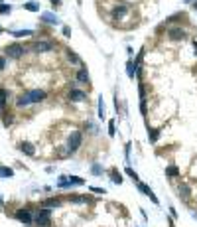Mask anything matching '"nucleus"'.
<instances>
[{
  "mask_svg": "<svg viewBox=\"0 0 197 227\" xmlns=\"http://www.w3.org/2000/svg\"><path fill=\"white\" fill-rule=\"evenodd\" d=\"M45 97H47L45 91H41V89H30V91H26L24 95L18 97V103H16V105H18V107H30V105H36V103H41Z\"/></svg>",
  "mask_w": 197,
  "mask_h": 227,
  "instance_id": "1",
  "label": "nucleus"
},
{
  "mask_svg": "<svg viewBox=\"0 0 197 227\" xmlns=\"http://www.w3.org/2000/svg\"><path fill=\"white\" fill-rule=\"evenodd\" d=\"M81 144H83V132L81 131H73L67 136V152L69 154L77 152V150L81 148Z\"/></svg>",
  "mask_w": 197,
  "mask_h": 227,
  "instance_id": "2",
  "label": "nucleus"
},
{
  "mask_svg": "<svg viewBox=\"0 0 197 227\" xmlns=\"http://www.w3.org/2000/svg\"><path fill=\"white\" fill-rule=\"evenodd\" d=\"M34 223L40 225V227H49V223H51V209H47V207L38 209V211L34 213Z\"/></svg>",
  "mask_w": 197,
  "mask_h": 227,
  "instance_id": "3",
  "label": "nucleus"
},
{
  "mask_svg": "<svg viewBox=\"0 0 197 227\" xmlns=\"http://www.w3.org/2000/svg\"><path fill=\"white\" fill-rule=\"evenodd\" d=\"M85 180L79 176H61L59 180H57V188H61V190H65V188H73V186H83Z\"/></svg>",
  "mask_w": 197,
  "mask_h": 227,
  "instance_id": "4",
  "label": "nucleus"
},
{
  "mask_svg": "<svg viewBox=\"0 0 197 227\" xmlns=\"http://www.w3.org/2000/svg\"><path fill=\"white\" fill-rule=\"evenodd\" d=\"M14 217L18 219L20 223H24V225H32V223H34V215H32V211H30V209H26V207L16 209Z\"/></svg>",
  "mask_w": 197,
  "mask_h": 227,
  "instance_id": "5",
  "label": "nucleus"
},
{
  "mask_svg": "<svg viewBox=\"0 0 197 227\" xmlns=\"http://www.w3.org/2000/svg\"><path fill=\"white\" fill-rule=\"evenodd\" d=\"M6 53H8V57H12V59H18V57H22L24 53H26V47L22 44H10L6 47Z\"/></svg>",
  "mask_w": 197,
  "mask_h": 227,
  "instance_id": "6",
  "label": "nucleus"
},
{
  "mask_svg": "<svg viewBox=\"0 0 197 227\" xmlns=\"http://www.w3.org/2000/svg\"><path fill=\"white\" fill-rule=\"evenodd\" d=\"M53 42H34L32 44V51L34 53H47V51H51L53 50Z\"/></svg>",
  "mask_w": 197,
  "mask_h": 227,
  "instance_id": "7",
  "label": "nucleus"
},
{
  "mask_svg": "<svg viewBox=\"0 0 197 227\" xmlns=\"http://www.w3.org/2000/svg\"><path fill=\"white\" fill-rule=\"evenodd\" d=\"M168 38L173 40V42H179V40H185V38H187V32L183 28H179V26H173V28L168 30Z\"/></svg>",
  "mask_w": 197,
  "mask_h": 227,
  "instance_id": "8",
  "label": "nucleus"
},
{
  "mask_svg": "<svg viewBox=\"0 0 197 227\" xmlns=\"http://www.w3.org/2000/svg\"><path fill=\"white\" fill-rule=\"evenodd\" d=\"M67 99H69V101H77V103H81V101L87 99V93H85V91H81V89L71 87V91L67 93Z\"/></svg>",
  "mask_w": 197,
  "mask_h": 227,
  "instance_id": "9",
  "label": "nucleus"
},
{
  "mask_svg": "<svg viewBox=\"0 0 197 227\" xmlns=\"http://www.w3.org/2000/svg\"><path fill=\"white\" fill-rule=\"evenodd\" d=\"M136 186H138V190H140L142 194H144V196H148V198H150V199H152V202L156 203V205H160V199H158L156 196H154V192L150 190V186H146L144 182H136Z\"/></svg>",
  "mask_w": 197,
  "mask_h": 227,
  "instance_id": "10",
  "label": "nucleus"
},
{
  "mask_svg": "<svg viewBox=\"0 0 197 227\" xmlns=\"http://www.w3.org/2000/svg\"><path fill=\"white\" fill-rule=\"evenodd\" d=\"M128 14V4H116V6L113 8V12H110V16H113V20H118L122 18V16Z\"/></svg>",
  "mask_w": 197,
  "mask_h": 227,
  "instance_id": "11",
  "label": "nucleus"
},
{
  "mask_svg": "<svg viewBox=\"0 0 197 227\" xmlns=\"http://www.w3.org/2000/svg\"><path fill=\"white\" fill-rule=\"evenodd\" d=\"M41 22H45V24H51V26H57L59 24V18H57L53 12H41Z\"/></svg>",
  "mask_w": 197,
  "mask_h": 227,
  "instance_id": "12",
  "label": "nucleus"
},
{
  "mask_svg": "<svg viewBox=\"0 0 197 227\" xmlns=\"http://www.w3.org/2000/svg\"><path fill=\"white\" fill-rule=\"evenodd\" d=\"M69 202H73V203H89V202H91V198H89V196H81V194H71V196H69Z\"/></svg>",
  "mask_w": 197,
  "mask_h": 227,
  "instance_id": "13",
  "label": "nucleus"
},
{
  "mask_svg": "<svg viewBox=\"0 0 197 227\" xmlns=\"http://www.w3.org/2000/svg\"><path fill=\"white\" fill-rule=\"evenodd\" d=\"M189 196H191V188H189V184H187V182H182V184H179V198L189 199Z\"/></svg>",
  "mask_w": 197,
  "mask_h": 227,
  "instance_id": "14",
  "label": "nucleus"
},
{
  "mask_svg": "<svg viewBox=\"0 0 197 227\" xmlns=\"http://www.w3.org/2000/svg\"><path fill=\"white\" fill-rule=\"evenodd\" d=\"M20 150H22L24 154H28V156H34L36 154V146L32 142H20Z\"/></svg>",
  "mask_w": 197,
  "mask_h": 227,
  "instance_id": "15",
  "label": "nucleus"
},
{
  "mask_svg": "<svg viewBox=\"0 0 197 227\" xmlns=\"http://www.w3.org/2000/svg\"><path fill=\"white\" fill-rule=\"evenodd\" d=\"M136 67H138L136 63L132 61V59H128V63H126V75H128L130 79H134V75L138 73V69H136Z\"/></svg>",
  "mask_w": 197,
  "mask_h": 227,
  "instance_id": "16",
  "label": "nucleus"
},
{
  "mask_svg": "<svg viewBox=\"0 0 197 227\" xmlns=\"http://www.w3.org/2000/svg\"><path fill=\"white\" fill-rule=\"evenodd\" d=\"M109 176H110V180H113L114 184H118V186H120V184H122V174H120V172H118V170H116V168H110V172H109Z\"/></svg>",
  "mask_w": 197,
  "mask_h": 227,
  "instance_id": "17",
  "label": "nucleus"
},
{
  "mask_svg": "<svg viewBox=\"0 0 197 227\" xmlns=\"http://www.w3.org/2000/svg\"><path fill=\"white\" fill-rule=\"evenodd\" d=\"M77 81H79V83H87V81H89V73H87V69H85V67H81L77 71Z\"/></svg>",
  "mask_w": 197,
  "mask_h": 227,
  "instance_id": "18",
  "label": "nucleus"
},
{
  "mask_svg": "<svg viewBox=\"0 0 197 227\" xmlns=\"http://www.w3.org/2000/svg\"><path fill=\"white\" fill-rule=\"evenodd\" d=\"M24 10H28V12H40V4L34 2V0H30V2L24 4Z\"/></svg>",
  "mask_w": 197,
  "mask_h": 227,
  "instance_id": "19",
  "label": "nucleus"
},
{
  "mask_svg": "<svg viewBox=\"0 0 197 227\" xmlns=\"http://www.w3.org/2000/svg\"><path fill=\"white\" fill-rule=\"evenodd\" d=\"M166 176H169V178H178V176H179V168H178L175 164L168 166V168H166Z\"/></svg>",
  "mask_w": 197,
  "mask_h": 227,
  "instance_id": "20",
  "label": "nucleus"
},
{
  "mask_svg": "<svg viewBox=\"0 0 197 227\" xmlns=\"http://www.w3.org/2000/svg\"><path fill=\"white\" fill-rule=\"evenodd\" d=\"M67 59H69L71 63H75V65H81V59H79V56H77L73 50H67Z\"/></svg>",
  "mask_w": 197,
  "mask_h": 227,
  "instance_id": "21",
  "label": "nucleus"
},
{
  "mask_svg": "<svg viewBox=\"0 0 197 227\" xmlns=\"http://www.w3.org/2000/svg\"><path fill=\"white\" fill-rule=\"evenodd\" d=\"M14 176V170L8 168V166H0V178H12Z\"/></svg>",
  "mask_w": 197,
  "mask_h": 227,
  "instance_id": "22",
  "label": "nucleus"
},
{
  "mask_svg": "<svg viewBox=\"0 0 197 227\" xmlns=\"http://www.w3.org/2000/svg\"><path fill=\"white\" fill-rule=\"evenodd\" d=\"M148 138H150V142H158L160 131H158V128H148Z\"/></svg>",
  "mask_w": 197,
  "mask_h": 227,
  "instance_id": "23",
  "label": "nucleus"
},
{
  "mask_svg": "<svg viewBox=\"0 0 197 227\" xmlns=\"http://www.w3.org/2000/svg\"><path fill=\"white\" fill-rule=\"evenodd\" d=\"M14 38H24V36H34V30H16L12 32Z\"/></svg>",
  "mask_w": 197,
  "mask_h": 227,
  "instance_id": "24",
  "label": "nucleus"
},
{
  "mask_svg": "<svg viewBox=\"0 0 197 227\" xmlns=\"http://www.w3.org/2000/svg\"><path fill=\"white\" fill-rule=\"evenodd\" d=\"M6 101H8V91L0 87V109H4V105H6Z\"/></svg>",
  "mask_w": 197,
  "mask_h": 227,
  "instance_id": "25",
  "label": "nucleus"
},
{
  "mask_svg": "<svg viewBox=\"0 0 197 227\" xmlns=\"http://www.w3.org/2000/svg\"><path fill=\"white\" fill-rule=\"evenodd\" d=\"M103 172L105 170H103V166H101V164H93L91 166V174L93 176H103Z\"/></svg>",
  "mask_w": 197,
  "mask_h": 227,
  "instance_id": "26",
  "label": "nucleus"
},
{
  "mask_svg": "<svg viewBox=\"0 0 197 227\" xmlns=\"http://www.w3.org/2000/svg\"><path fill=\"white\" fill-rule=\"evenodd\" d=\"M45 205H51V207H59V205H61V199H59V198H49V199H45Z\"/></svg>",
  "mask_w": 197,
  "mask_h": 227,
  "instance_id": "27",
  "label": "nucleus"
},
{
  "mask_svg": "<svg viewBox=\"0 0 197 227\" xmlns=\"http://www.w3.org/2000/svg\"><path fill=\"white\" fill-rule=\"evenodd\" d=\"M99 118H105V103H103V97L99 99Z\"/></svg>",
  "mask_w": 197,
  "mask_h": 227,
  "instance_id": "28",
  "label": "nucleus"
},
{
  "mask_svg": "<svg viewBox=\"0 0 197 227\" xmlns=\"http://www.w3.org/2000/svg\"><path fill=\"white\" fill-rule=\"evenodd\" d=\"M10 12H12L10 4H0V14H10Z\"/></svg>",
  "mask_w": 197,
  "mask_h": 227,
  "instance_id": "29",
  "label": "nucleus"
},
{
  "mask_svg": "<svg viewBox=\"0 0 197 227\" xmlns=\"http://www.w3.org/2000/svg\"><path fill=\"white\" fill-rule=\"evenodd\" d=\"M126 174H128V176H130V178H132V180H134V182H140V180H138V174H136V172L130 168V166H128V168H126Z\"/></svg>",
  "mask_w": 197,
  "mask_h": 227,
  "instance_id": "30",
  "label": "nucleus"
},
{
  "mask_svg": "<svg viewBox=\"0 0 197 227\" xmlns=\"http://www.w3.org/2000/svg\"><path fill=\"white\" fill-rule=\"evenodd\" d=\"M109 134H110V136H114V134H116V127H114V121H109Z\"/></svg>",
  "mask_w": 197,
  "mask_h": 227,
  "instance_id": "31",
  "label": "nucleus"
},
{
  "mask_svg": "<svg viewBox=\"0 0 197 227\" xmlns=\"http://www.w3.org/2000/svg\"><path fill=\"white\" fill-rule=\"evenodd\" d=\"M140 111H142V115H146V113H148V107H146V99H142V101H140Z\"/></svg>",
  "mask_w": 197,
  "mask_h": 227,
  "instance_id": "32",
  "label": "nucleus"
},
{
  "mask_svg": "<svg viewBox=\"0 0 197 227\" xmlns=\"http://www.w3.org/2000/svg\"><path fill=\"white\" fill-rule=\"evenodd\" d=\"M91 192H95V194H103V196L106 194V190H105V188H97V186H93V188H91Z\"/></svg>",
  "mask_w": 197,
  "mask_h": 227,
  "instance_id": "33",
  "label": "nucleus"
},
{
  "mask_svg": "<svg viewBox=\"0 0 197 227\" xmlns=\"http://www.w3.org/2000/svg\"><path fill=\"white\" fill-rule=\"evenodd\" d=\"M140 97H142V99H146V85L144 83H140Z\"/></svg>",
  "mask_w": 197,
  "mask_h": 227,
  "instance_id": "34",
  "label": "nucleus"
},
{
  "mask_svg": "<svg viewBox=\"0 0 197 227\" xmlns=\"http://www.w3.org/2000/svg\"><path fill=\"white\" fill-rule=\"evenodd\" d=\"M4 69H6V59L0 56V71H4Z\"/></svg>",
  "mask_w": 197,
  "mask_h": 227,
  "instance_id": "35",
  "label": "nucleus"
},
{
  "mask_svg": "<svg viewBox=\"0 0 197 227\" xmlns=\"http://www.w3.org/2000/svg\"><path fill=\"white\" fill-rule=\"evenodd\" d=\"M63 36H65V38L71 36V28H69V26H65V28H63Z\"/></svg>",
  "mask_w": 197,
  "mask_h": 227,
  "instance_id": "36",
  "label": "nucleus"
},
{
  "mask_svg": "<svg viewBox=\"0 0 197 227\" xmlns=\"http://www.w3.org/2000/svg\"><path fill=\"white\" fill-rule=\"evenodd\" d=\"M51 4H53V6H59V4H61V0H51Z\"/></svg>",
  "mask_w": 197,
  "mask_h": 227,
  "instance_id": "37",
  "label": "nucleus"
},
{
  "mask_svg": "<svg viewBox=\"0 0 197 227\" xmlns=\"http://www.w3.org/2000/svg\"><path fill=\"white\" fill-rule=\"evenodd\" d=\"M191 4H193V8L197 10V0H193V2H191Z\"/></svg>",
  "mask_w": 197,
  "mask_h": 227,
  "instance_id": "38",
  "label": "nucleus"
},
{
  "mask_svg": "<svg viewBox=\"0 0 197 227\" xmlns=\"http://www.w3.org/2000/svg\"><path fill=\"white\" fill-rule=\"evenodd\" d=\"M193 47H195V53H197V42H193Z\"/></svg>",
  "mask_w": 197,
  "mask_h": 227,
  "instance_id": "39",
  "label": "nucleus"
},
{
  "mask_svg": "<svg viewBox=\"0 0 197 227\" xmlns=\"http://www.w3.org/2000/svg\"><path fill=\"white\" fill-rule=\"evenodd\" d=\"M169 227H175V225H173V221H172V219H169Z\"/></svg>",
  "mask_w": 197,
  "mask_h": 227,
  "instance_id": "40",
  "label": "nucleus"
},
{
  "mask_svg": "<svg viewBox=\"0 0 197 227\" xmlns=\"http://www.w3.org/2000/svg\"><path fill=\"white\" fill-rule=\"evenodd\" d=\"M4 203V199H2V196H0V205H2Z\"/></svg>",
  "mask_w": 197,
  "mask_h": 227,
  "instance_id": "41",
  "label": "nucleus"
},
{
  "mask_svg": "<svg viewBox=\"0 0 197 227\" xmlns=\"http://www.w3.org/2000/svg\"><path fill=\"white\" fill-rule=\"evenodd\" d=\"M183 2H193V0H183Z\"/></svg>",
  "mask_w": 197,
  "mask_h": 227,
  "instance_id": "42",
  "label": "nucleus"
},
{
  "mask_svg": "<svg viewBox=\"0 0 197 227\" xmlns=\"http://www.w3.org/2000/svg\"><path fill=\"white\" fill-rule=\"evenodd\" d=\"M0 34H2V28H0Z\"/></svg>",
  "mask_w": 197,
  "mask_h": 227,
  "instance_id": "43",
  "label": "nucleus"
},
{
  "mask_svg": "<svg viewBox=\"0 0 197 227\" xmlns=\"http://www.w3.org/2000/svg\"><path fill=\"white\" fill-rule=\"evenodd\" d=\"M0 2H2V0H0Z\"/></svg>",
  "mask_w": 197,
  "mask_h": 227,
  "instance_id": "44",
  "label": "nucleus"
}]
</instances>
